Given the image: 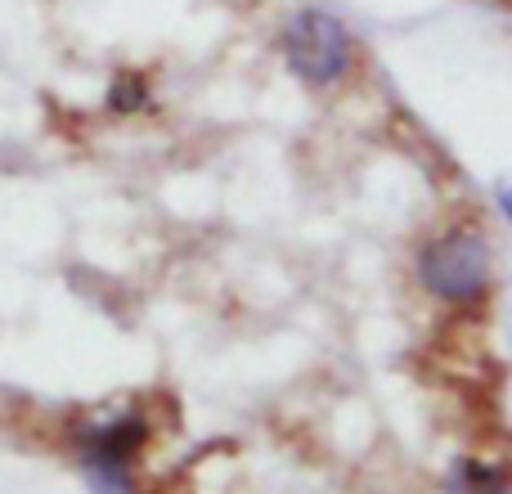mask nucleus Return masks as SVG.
Returning a JSON list of instances; mask_svg holds the SVG:
<instances>
[{"mask_svg": "<svg viewBox=\"0 0 512 494\" xmlns=\"http://www.w3.org/2000/svg\"><path fill=\"white\" fill-rule=\"evenodd\" d=\"M283 63L297 81H306L310 90H333L351 77L355 68V36L333 9L306 5L283 23L279 32Z\"/></svg>", "mask_w": 512, "mask_h": 494, "instance_id": "f257e3e1", "label": "nucleus"}, {"mask_svg": "<svg viewBox=\"0 0 512 494\" xmlns=\"http://www.w3.org/2000/svg\"><path fill=\"white\" fill-rule=\"evenodd\" d=\"M418 279L432 297L472 306L490 292V243L481 230H454L445 239L427 243L418 256Z\"/></svg>", "mask_w": 512, "mask_h": 494, "instance_id": "f03ea898", "label": "nucleus"}, {"mask_svg": "<svg viewBox=\"0 0 512 494\" xmlns=\"http://www.w3.org/2000/svg\"><path fill=\"white\" fill-rule=\"evenodd\" d=\"M144 441H149V423L126 414V418H117V423L95 427V432L86 436V454L90 459H108V463H131L135 454L144 450Z\"/></svg>", "mask_w": 512, "mask_h": 494, "instance_id": "7ed1b4c3", "label": "nucleus"}, {"mask_svg": "<svg viewBox=\"0 0 512 494\" xmlns=\"http://www.w3.org/2000/svg\"><path fill=\"white\" fill-rule=\"evenodd\" d=\"M445 494H508V481L499 468H486L477 459H463L445 481Z\"/></svg>", "mask_w": 512, "mask_h": 494, "instance_id": "20e7f679", "label": "nucleus"}, {"mask_svg": "<svg viewBox=\"0 0 512 494\" xmlns=\"http://www.w3.org/2000/svg\"><path fill=\"white\" fill-rule=\"evenodd\" d=\"M149 77L144 72H117L113 86H108V108L113 113H140V108H149Z\"/></svg>", "mask_w": 512, "mask_h": 494, "instance_id": "39448f33", "label": "nucleus"}, {"mask_svg": "<svg viewBox=\"0 0 512 494\" xmlns=\"http://www.w3.org/2000/svg\"><path fill=\"white\" fill-rule=\"evenodd\" d=\"M90 490L95 494H135L126 463H108V459H90Z\"/></svg>", "mask_w": 512, "mask_h": 494, "instance_id": "423d86ee", "label": "nucleus"}]
</instances>
